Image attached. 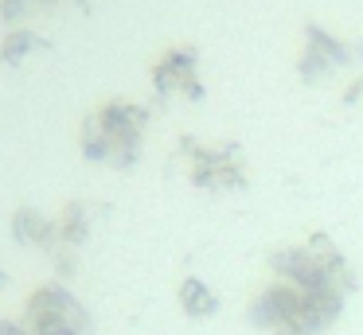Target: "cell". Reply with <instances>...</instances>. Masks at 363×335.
Listing matches in <instances>:
<instances>
[{"label":"cell","instance_id":"obj_1","mask_svg":"<svg viewBox=\"0 0 363 335\" xmlns=\"http://www.w3.org/2000/svg\"><path fill=\"white\" fill-rule=\"evenodd\" d=\"M340 293H301L285 280H269L250 300V319L266 335H324L344 316Z\"/></svg>","mask_w":363,"mask_h":335},{"label":"cell","instance_id":"obj_2","mask_svg":"<svg viewBox=\"0 0 363 335\" xmlns=\"http://www.w3.org/2000/svg\"><path fill=\"white\" fill-rule=\"evenodd\" d=\"M149 109L141 101L129 98H110L86 113V121L79 125V148L86 160L94 164H110L118 171H129L141 160V144H145V129H149Z\"/></svg>","mask_w":363,"mask_h":335},{"label":"cell","instance_id":"obj_3","mask_svg":"<svg viewBox=\"0 0 363 335\" xmlns=\"http://www.w3.org/2000/svg\"><path fill=\"white\" fill-rule=\"evenodd\" d=\"M269 273H274V280H285L301 293H340V296L355 293L352 261L324 230L308 234L305 242L274 249L269 254Z\"/></svg>","mask_w":363,"mask_h":335},{"label":"cell","instance_id":"obj_4","mask_svg":"<svg viewBox=\"0 0 363 335\" xmlns=\"http://www.w3.org/2000/svg\"><path fill=\"white\" fill-rule=\"evenodd\" d=\"M176 152L188 164V179L199 191H242L250 183V164L235 140H196L180 137Z\"/></svg>","mask_w":363,"mask_h":335},{"label":"cell","instance_id":"obj_5","mask_svg":"<svg viewBox=\"0 0 363 335\" xmlns=\"http://www.w3.org/2000/svg\"><path fill=\"white\" fill-rule=\"evenodd\" d=\"M24 327L28 335H90L94 319H90L86 304L67 288V280H43L28 293L24 300Z\"/></svg>","mask_w":363,"mask_h":335},{"label":"cell","instance_id":"obj_6","mask_svg":"<svg viewBox=\"0 0 363 335\" xmlns=\"http://www.w3.org/2000/svg\"><path fill=\"white\" fill-rule=\"evenodd\" d=\"M355 59H359V47L340 39V35H332L328 28H320V23H313V20L301 28V55H297L301 82L320 86L328 74H336L340 67H352Z\"/></svg>","mask_w":363,"mask_h":335},{"label":"cell","instance_id":"obj_7","mask_svg":"<svg viewBox=\"0 0 363 335\" xmlns=\"http://www.w3.org/2000/svg\"><path fill=\"white\" fill-rule=\"evenodd\" d=\"M149 82L160 101L164 98L203 101L207 98V86L199 78V51L191 43H176L168 51H160V59L149 67Z\"/></svg>","mask_w":363,"mask_h":335},{"label":"cell","instance_id":"obj_8","mask_svg":"<svg viewBox=\"0 0 363 335\" xmlns=\"http://www.w3.org/2000/svg\"><path fill=\"white\" fill-rule=\"evenodd\" d=\"M9 230H12V238H16L20 246H32V249H40V254H48L51 261H55L59 280H67L74 273L79 257H74V249L63 246L59 222L51 215H43V210H35V207H16L9 215Z\"/></svg>","mask_w":363,"mask_h":335},{"label":"cell","instance_id":"obj_9","mask_svg":"<svg viewBox=\"0 0 363 335\" xmlns=\"http://www.w3.org/2000/svg\"><path fill=\"white\" fill-rule=\"evenodd\" d=\"M98 215H106V203H86V199H71V203H63V210L55 215L63 246L79 254V246L90 238V230H94V218H98Z\"/></svg>","mask_w":363,"mask_h":335},{"label":"cell","instance_id":"obj_10","mask_svg":"<svg viewBox=\"0 0 363 335\" xmlns=\"http://www.w3.org/2000/svg\"><path fill=\"white\" fill-rule=\"evenodd\" d=\"M176 304H180V312L188 319H207V316H215L219 312V293H215V285H207L203 277H184L180 285H176Z\"/></svg>","mask_w":363,"mask_h":335},{"label":"cell","instance_id":"obj_11","mask_svg":"<svg viewBox=\"0 0 363 335\" xmlns=\"http://www.w3.org/2000/svg\"><path fill=\"white\" fill-rule=\"evenodd\" d=\"M48 39L35 35L32 28H9L0 35V67H20L24 59H32L35 51H48Z\"/></svg>","mask_w":363,"mask_h":335},{"label":"cell","instance_id":"obj_12","mask_svg":"<svg viewBox=\"0 0 363 335\" xmlns=\"http://www.w3.org/2000/svg\"><path fill=\"white\" fill-rule=\"evenodd\" d=\"M59 0H0V23L4 28H28V20L40 12H51Z\"/></svg>","mask_w":363,"mask_h":335},{"label":"cell","instance_id":"obj_13","mask_svg":"<svg viewBox=\"0 0 363 335\" xmlns=\"http://www.w3.org/2000/svg\"><path fill=\"white\" fill-rule=\"evenodd\" d=\"M0 335H28V327H24V319L4 316V319H0Z\"/></svg>","mask_w":363,"mask_h":335},{"label":"cell","instance_id":"obj_14","mask_svg":"<svg viewBox=\"0 0 363 335\" xmlns=\"http://www.w3.org/2000/svg\"><path fill=\"white\" fill-rule=\"evenodd\" d=\"M359 93H363V74H359V78H355V82H352V86H347V90H344V101H347V106H352V101H359Z\"/></svg>","mask_w":363,"mask_h":335},{"label":"cell","instance_id":"obj_15","mask_svg":"<svg viewBox=\"0 0 363 335\" xmlns=\"http://www.w3.org/2000/svg\"><path fill=\"white\" fill-rule=\"evenodd\" d=\"M71 4H90V0H71Z\"/></svg>","mask_w":363,"mask_h":335},{"label":"cell","instance_id":"obj_16","mask_svg":"<svg viewBox=\"0 0 363 335\" xmlns=\"http://www.w3.org/2000/svg\"><path fill=\"white\" fill-rule=\"evenodd\" d=\"M0 285H4V269H0Z\"/></svg>","mask_w":363,"mask_h":335}]
</instances>
